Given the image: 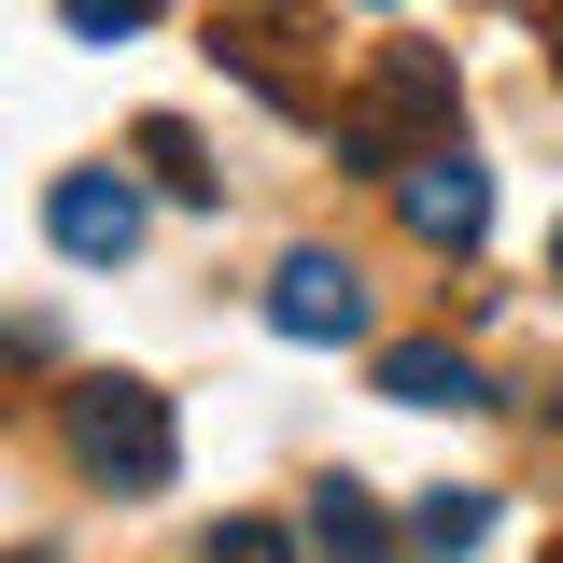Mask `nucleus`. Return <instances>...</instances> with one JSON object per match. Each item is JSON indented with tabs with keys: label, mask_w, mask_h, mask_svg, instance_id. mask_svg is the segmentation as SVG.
Wrapping results in <instances>:
<instances>
[{
	"label": "nucleus",
	"mask_w": 563,
	"mask_h": 563,
	"mask_svg": "<svg viewBox=\"0 0 563 563\" xmlns=\"http://www.w3.org/2000/svg\"><path fill=\"white\" fill-rule=\"evenodd\" d=\"M422 141H451V57H437V43H380L366 85L339 99V169H380V184H395Z\"/></svg>",
	"instance_id": "nucleus-1"
},
{
	"label": "nucleus",
	"mask_w": 563,
	"mask_h": 563,
	"mask_svg": "<svg viewBox=\"0 0 563 563\" xmlns=\"http://www.w3.org/2000/svg\"><path fill=\"white\" fill-rule=\"evenodd\" d=\"M57 437H70V465H85L99 493H169V465H184L155 380H70V395H57Z\"/></svg>",
	"instance_id": "nucleus-2"
},
{
	"label": "nucleus",
	"mask_w": 563,
	"mask_h": 563,
	"mask_svg": "<svg viewBox=\"0 0 563 563\" xmlns=\"http://www.w3.org/2000/svg\"><path fill=\"white\" fill-rule=\"evenodd\" d=\"M310 43H324V0H211V57H240V85L282 113H310Z\"/></svg>",
	"instance_id": "nucleus-3"
},
{
	"label": "nucleus",
	"mask_w": 563,
	"mask_h": 563,
	"mask_svg": "<svg viewBox=\"0 0 563 563\" xmlns=\"http://www.w3.org/2000/svg\"><path fill=\"white\" fill-rule=\"evenodd\" d=\"M395 211H409V240H437V254H479L493 240V169L465 141H422L409 169H395Z\"/></svg>",
	"instance_id": "nucleus-4"
},
{
	"label": "nucleus",
	"mask_w": 563,
	"mask_h": 563,
	"mask_svg": "<svg viewBox=\"0 0 563 563\" xmlns=\"http://www.w3.org/2000/svg\"><path fill=\"white\" fill-rule=\"evenodd\" d=\"M268 324H282L296 352L366 339V268H352V254H324V240H310V254H282V268H268Z\"/></svg>",
	"instance_id": "nucleus-5"
},
{
	"label": "nucleus",
	"mask_w": 563,
	"mask_h": 563,
	"mask_svg": "<svg viewBox=\"0 0 563 563\" xmlns=\"http://www.w3.org/2000/svg\"><path fill=\"white\" fill-rule=\"evenodd\" d=\"M43 240H57L70 268H128V254H141V184H128V169H57Z\"/></svg>",
	"instance_id": "nucleus-6"
},
{
	"label": "nucleus",
	"mask_w": 563,
	"mask_h": 563,
	"mask_svg": "<svg viewBox=\"0 0 563 563\" xmlns=\"http://www.w3.org/2000/svg\"><path fill=\"white\" fill-rule=\"evenodd\" d=\"M380 395H395V409H493L479 352H451V339H395L380 352Z\"/></svg>",
	"instance_id": "nucleus-7"
},
{
	"label": "nucleus",
	"mask_w": 563,
	"mask_h": 563,
	"mask_svg": "<svg viewBox=\"0 0 563 563\" xmlns=\"http://www.w3.org/2000/svg\"><path fill=\"white\" fill-rule=\"evenodd\" d=\"M310 550H324V563H395V521H380L352 479H324V493H310Z\"/></svg>",
	"instance_id": "nucleus-8"
},
{
	"label": "nucleus",
	"mask_w": 563,
	"mask_h": 563,
	"mask_svg": "<svg viewBox=\"0 0 563 563\" xmlns=\"http://www.w3.org/2000/svg\"><path fill=\"white\" fill-rule=\"evenodd\" d=\"M479 536H493V493H422L409 507V550H437V563H465Z\"/></svg>",
	"instance_id": "nucleus-9"
},
{
	"label": "nucleus",
	"mask_w": 563,
	"mask_h": 563,
	"mask_svg": "<svg viewBox=\"0 0 563 563\" xmlns=\"http://www.w3.org/2000/svg\"><path fill=\"white\" fill-rule=\"evenodd\" d=\"M141 169H155L169 198H211V169H198V128H184V113H141Z\"/></svg>",
	"instance_id": "nucleus-10"
},
{
	"label": "nucleus",
	"mask_w": 563,
	"mask_h": 563,
	"mask_svg": "<svg viewBox=\"0 0 563 563\" xmlns=\"http://www.w3.org/2000/svg\"><path fill=\"white\" fill-rule=\"evenodd\" d=\"M70 43H128V29H155V0H57Z\"/></svg>",
	"instance_id": "nucleus-11"
},
{
	"label": "nucleus",
	"mask_w": 563,
	"mask_h": 563,
	"mask_svg": "<svg viewBox=\"0 0 563 563\" xmlns=\"http://www.w3.org/2000/svg\"><path fill=\"white\" fill-rule=\"evenodd\" d=\"M211 563H296V536H268V521H225V536H211Z\"/></svg>",
	"instance_id": "nucleus-12"
},
{
	"label": "nucleus",
	"mask_w": 563,
	"mask_h": 563,
	"mask_svg": "<svg viewBox=\"0 0 563 563\" xmlns=\"http://www.w3.org/2000/svg\"><path fill=\"white\" fill-rule=\"evenodd\" d=\"M536 29H550V70H563V0H536Z\"/></svg>",
	"instance_id": "nucleus-13"
},
{
	"label": "nucleus",
	"mask_w": 563,
	"mask_h": 563,
	"mask_svg": "<svg viewBox=\"0 0 563 563\" xmlns=\"http://www.w3.org/2000/svg\"><path fill=\"white\" fill-rule=\"evenodd\" d=\"M550 282H563V225H550Z\"/></svg>",
	"instance_id": "nucleus-14"
},
{
	"label": "nucleus",
	"mask_w": 563,
	"mask_h": 563,
	"mask_svg": "<svg viewBox=\"0 0 563 563\" xmlns=\"http://www.w3.org/2000/svg\"><path fill=\"white\" fill-rule=\"evenodd\" d=\"M14 563H57V550H14Z\"/></svg>",
	"instance_id": "nucleus-15"
},
{
	"label": "nucleus",
	"mask_w": 563,
	"mask_h": 563,
	"mask_svg": "<svg viewBox=\"0 0 563 563\" xmlns=\"http://www.w3.org/2000/svg\"><path fill=\"white\" fill-rule=\"evenodd\" d=\"M550 563H563V550H550Z\"/></svg>",
	"instance_id": "nucleus-16"
}]
</instances>
